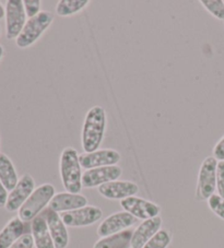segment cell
I'll use <instances>...</instances> for the list:
<instances>
[{"instance_id":"cell-7","label":"cell","mask_w":224,"mask_h":248,"mask_svg":"<svg viewBox=\"0 0 224 248\" xmlns=\"http://www.w3.org/2000/svg\"><path fill=\"white\" fill-rule=\"evenodd\" d=\"M103 217L101 208L96 206H85L73 211L60 213L64 223L69 228H84L100 221Z\"/></svg>"},{"instance_id":"cell-22","label":"cell","mask_w":224,"mask_h":248,"mask_svg":"<svg viewBox=\"0 0 224 248\" xmlns=\"http://www.w3.org/2000/svg\"><path fill=\"white\" fill-rule=\"evenodd\" d=\"M172 235L167 230H160L142 248H167L171 244Z\"/></svg>"},{"instance_id":"cell-5","label":"cell","mask_w":224,"mask_h":248,"mask_svg":"<svg viewBox=\"0 0 224 248\" xmlns=\"http://www.w3.org/2000/svg\"><path fill=\"white\" fill-rule=\"evenodd\" d=\"M217 168L218 161L213 155L207 156L202 161L196 187V199L199 202H208L210 197L214 195L217 189Z\"/></svg>"},{"instance_id":"cell-25","label":"cell","mask_w":224,"mask_h":248,"mask_svg":"<svg viewBox=\"0 0 224 248\" xmlns=\"http://www.w3.org/2000/svg\"><path fill=\"white\" fill-rule=\"evenodd\" d=\"M23 5H24L25 14H27V16L29 19H31V18H33V16H37L42 11L41 10V6H42L41 0H24Z\"/></svg>"},{"instance_id":"cell-10","label":"cell","mask_w":224,"mask_h":248,"mask_svg":"<svg viewBox=\"0 0 224 248\" xmlns=\"http://www.w3.org/2000/svg\"><path fill=\"white\" fill-rule=\"evenodd\" d=\"M34 190H35V181L30 174H24L8 196L5 207L6 210L8 212L19 211Z\"/></svg>"},{"instance_id":"cell-11","label":"cell","mask_w":224,"mask_h":248,"mask_svg":"<svg viewBox=\"0 0 224 248\" xmlns=\"http://www.w3.org/2000/svg\"><path fill=\"white\" fill-rule=\"evenodd\" d=\"M123 170L119 165L103 166L85 170L82 175V186L84 188L100 187L104 184L118 181L122 176Z\"/></svg>"},{"instance_id":"cell-13","label":"cell","mask_w":224,"mask_h":248,"mask_svg":"<svg viewBox=\"0 0 224 248\" xmlns=\"http://www.w3.org/2000/svg\"><path fill=\"white\" fill-rule=\"evenodd\" d=\"M42 215L44 216L48 225L55 248H67L69 244V233L59 213L51 210L50 208H46Z\"/></svg>"},{"instance_id":"cell-15","label":"cell","mask_w":224,"mask_h":248,"mask_svg":"<svg viewBox=\"0 0 224 248\" xmlns=\"http://www.w3.org/2000/svg\"><path fill=\"white\" fill-rule=\"evenodd\" d=\"M88 206V199L81 194H71V192H59L51 199L48 208L57 213L73 211L77 209Z\"/></svg>"},{"instance_id":"cell-18","label":"cell","mask_w":224,"mask_h":248,"mask_svg":"<svg viewBox=\"0 0 224 248\" xmlns=\"http://www.w3.org/2000/svg\"><path fill=\"white\" fill-rule=\"evenodd\" d=\"M31 234L35 248H55L48 225L42 213L31 222Z\"/></svg>"},{"instance_id":"cell-1","label":"cell","mask_w":224,"mask_h":248,"mask_svg":"<svg viewBox=\"0 0 224 248\" xmlns=\"http://www.w3.org/2000/svg\"><path fill=\"white\" fill-rule=\"evenodd\" d=\"M106 125L107 115L104 108L101 106H93L88 110L81 131L83 152L91 153L98 150L104 139Z\"/></svg>"},{"instance_id":"cell-14","label":"cell","mask_w":224,"mask_h":248,"mask_svg":"<svg viewBox=\"0 0 224 248\" xmlns=\"http://www.w3.org/2000/svg\"><path fill=\"white\" fill-rule=\"evenodd\" d=\"M102 197L110 200H122L136 196L139 192V186L130 181H114L98 187Z\"/></svg>"},{"instance_id":"cell-20","label":"cell","mask_w":224,"mask_h":248,"mask_svg":"<svg viewBox=\"0 0 224 248\" xmlns=\"http://www.w3.org/2000/svg\"><path fill=\"white\" fill-rule=\"evenodd\" d=\"M0 181L8 191H11L19 182L18 173L9 156L0 153Z\"/></svg>"},{"instance_id":"cell-16","label":"cell","mask_w":224,"mask_h":248,"mask_svg":"<svg viewBox=\"0 0 224 248\" xmlns=\"http://www.w3.org/2000/svg\"><path fill=\"white\" fill-rule=\"evenodd\" d=\"M162 222V217L160 216L142 221V223L138 225L132 233L131 248L144 247L161 230Z\"/></svg>"},{"instance_id":"cell-17","label":"cell","mask_w":224,"mask_h":248,"mask_svg":"<svg viewBox=\"0 0 224 248\" xmlns=\"http://www.w3.org/2000/svg\"><path fill=\"white\" fill-rule=\"evenodd\" d=\"M25 222L19 217H12L1 231H0V248H9L23 236L25 233Z\"/></svg>"},{"instance_id":"cell-2","label":"cell","mask_w":224,"mask_h":248,"mask_svg":"<svg viewBox=\"0 0 224 248\" xmlns=\"http://www.w3.org/2000/svg\"><path fill=\"white\" fill-rule=\"evenodd\" d=\"M59 173L63 186L71 194H80L82 190V168L79 153L72 147L64 148L59 160Z\"/></svg>"},{"instance_id":"cell-21","label":"cell","mask_w":224,"mask_h":248,"mask_svg":"<svg viewBox=\"0 0 224 248\" xmlns=\"http://www.w3.org/2000/svg\"><path fill=\"white\" fill-rule=\"evenodd\" d=\"M90 5V0H60L56 6V14L59 16H75Z\"/></svg>"},{"instance_id":"cell-19","label":"cell","mask_w":224,"mask_h":248,"mask_svg":"<svg viewBox=\"0 0 224 248\" xmlns=\"http://www.w3.org/2000/svg\"><path fill=\"white\" fill-rule=\"evenodd\" d=\"M132 230H126L106 237H101L93 248H131Z\"/></svg>"},{"instance_id":"cell-32","label":"cell","mask_w":224,"mask_h":248,"mask_svg":"<svg viewBox=\"0 0 224 248\" xmlns=\"http://www.w3.org/2000/svg\"><path fill=\"white\" fill-rule=\"evenodd\" d=\"M0 33H1V27H0Z\"/></svg>"},{"instance_id":"cell-12","label":"cell","mask_w":224,"mask_h":248,"mask_svg":"<svg viewBox=\"0 0 224 248\" xmlns=\"http://www.w3.org/2000/svg\"><path fill=\"white\" fill-rule=\"evenodd\" d=\"M137 219L130 213L126 211H120L113 213L104 219L98 225L96 233L100 237H106L110 235L123 232V231L129 230L132 225H135Z\"/></svg>"},{"instance_id":"cell-29","label":"cell","mask_w":224,"mask_h":248,"mask_svg":"<svg viewBox=\"0 0 224 248\" xmlns=\"http://www.w3.org/2000/svg\"><path fill=\"white\" fill-rule=\"evenodd\" d=\"M8 190L6 189V187L3 186V184L0 181V208H5L7 200H8Z\"/></svg>"},{"instance_id":"cell-6","label":"cell","mask_w":224,"mask_h":248,"mask_svg":"<svg viewBox=\"0 0 224 248\" xmlns=\"http://www.w3.org/2000/svg\"><path fill=\"white\" fill-rule=\"evenodd\" d=\"M6 37L16 40L27 23V14L22 0H9L6 5Z\"/></svg>"},{"instance_id":"cell-31","label":"cell","mask_w":224,"mask_h":248,"mask_svg":"<svg viewBox=\"0 0 224 248\" xmlns=\"http://www.w3.org/2000/svg\"><path fill=\"white\" fill-rule=\"evenodd\" d=\"M3 53H5V50H3V47L0 45V61H1V58L3 56Z\"/></svg>"},{"instance_id":"cell-26","label":"cell","mask_w":224,"mask_h":248,"mask_svg":"<svg viewBox=\"0 0 224 248\" xmlns=\"http://www.w3.org/2000/svg\"><path fill=\"white\" fill-rule=\"evenodd\" d=\"M217 190L218 195L224 198V161L218 162L217 168Z\"/></svg>"},{"instance_id":"cell-28","label":"cell","mask_w":224,"mask_h":248,"mask_svg":"<svg viewBox=\"0 0 224 248\" xmlns=\"http://www.w3.org/2000/svg\"><path fill=\"white\" fill-rule=\"evenodd\" d=\"M212 152L215 160L219 162L224 161V136L215 143Z\"/></svg>"},{"instance_id":"cell-24","label":"cell","mask_w":224,"mask_h":248,"mask_svg":"<svg viewBox=\"0 0 224 248\" xmlns=\"http://www.w3.org/2000/svg\"><path fill=\"white\" fill-rule=\"evenodd\" d=\"M208 207L215 216L224 220V198L219 195H212L208 199Z\"/></svg>"},{"instance_id":"cell-8","label":"cell","mask_w":224,"mask_h":248,"mask_svg":"<svg viewBox=\"0 0 224 248\" xmlns=\"http://www.w3.org/2000/svg\"><path fill=\"white\" fill-rule=\"evenodd\" d=\"M124 211L130 213L137 220H149L159 217L161 213V207L149 200L132 196L120 202Z\"/></svg>"},{"instance_id":"cell-9","label":"cell","mask_w":224,"mask_h":248,"mask_svg":"<svg viewBox=\"0 0 224 248\" xmlns=\"http://www.w3.org/2000/svg\"><path fill=\"white\" fill-rule=\"evenodd\" d=\"M120 160H122V155L114 149H101V150L98 149L91 153L83 152L79 155L81 168L85 170L103 168V166L117 165Z\"/></svg>"},{"instance_id":"cell-30","label":"cell","mask_w":224,"mask_h":248,"mask_svg":"<svg viewBox=\"0 0 224 248\" xmlns=\"http://www.w3.org/2000/svg\"><path fill=\"white\" fill-rule=\"evenodd\" d=\"M6 16V9H3V7L0 3V20L3 19Z\"/></svg>"},{"instance_id":"cell-4","label":"cell","mask_w":224,"mask_h":248,"mask_svg":"<svg viewBox=\"0 0 224 248\" xmlns=\"http://www.w3.org/2000/svg\"><path fill=\"white\" fill-rule=\"evenodd\" d=\"M53 21L54 15L45 10L41 11L37 16L29 19L24 25L22 32L16 40V46L21 49L32 46L45 33L46 30L50 27Z\"/></svg>"},{"instance_id":"cell-27","label":"cell","mask_w":224,"mask_h":248,"mask_svg":"<svg viewBox=\"0 0 224 248\" xmlns=\"http://www.w3.org/2000/svg\"><path fill=\"white\" fill-rule=\"evenodd\" d=\"M34 247V239L32 234L27 233L22 237L18 239L14 245L9 248H33Z\"/></svg>"},{"instance_id":"cell-3","label":"cell","mask_w":224,"mask_h":248,"mask_svg":"<svg viewBox=\"0 0 224 248\" xmlns=\"http://www.w3.org/2000/svg\"><path fill=\"white\" fill-rule=\"evenodd\" d=\"M56 195L55 187L51 184H43L35 188L32 195L18 211V217L23 222H32L37 216L49 206L51 199Z\"/></svg>"},{"instance_id":"cell-23","label":"cell","mask_w":224,"mask_h":248,"mask_svg":"<svg viewBox=\"0 0 224 248\" xmlns=\"http://www.w3.org/2000/svg\"><path fill=\"white\" fill-rule=\"evenodd\" d=\"M200 3L215 19L224 21V1L222 0H201Z\"/></svg>"}]
</instances>
